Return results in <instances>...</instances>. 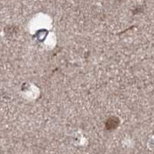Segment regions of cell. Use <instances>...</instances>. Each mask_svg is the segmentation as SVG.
<instances>
[{
	"label": "cell",
	"mask_w": 154,
	"mask_h": 154,
	"mask_svg": "<svg viewBox=\"0 0 154 154\" xmlns=\"http://www.w3.org/2000/svg\"><path fill=\"white\" fill-rule=\"evenodd\" d=\"M119 123V119H118V118L112 116V117L109 118L106 120V127L107 130H114V129H116V128L117 127Z\"/></svg>",
	"instance_id": "6da1fadb"
}]
</instances>
